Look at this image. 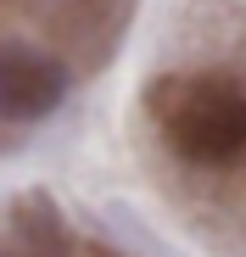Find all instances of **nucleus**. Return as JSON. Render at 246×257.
Returning <instances> with one entry per match:
<instances>
[{
  "label": "nucleus",
  "instance_id": "1",
  "mask_svg": "<svg viewBox=\"0 0 246 257\" xmlns=\"http://www.w3.org/2000/svg\"><path fill=\"white\" fill-rule=\"evenodd\" d=\"M168 146L196 168H229L246 157V90L235 78H174L157 95Z\"/></svg>",
  "mask_w": 246,
  "mask_h": 257
},
{
  "label": "nucleus",
  "instance_id": "2",
  "mask_svg": "<svg viewBox=\"0 0 246 257\" xmlns=\"http://www.w3.org/2000/svg\"><path fill=\"white\" fill-rule=\"evenodd\" d=\"M67 101V67L39 51H0V117L12 123H39Z\"/></svg>",
  "mask_w": 246,
  "mask_h": 257
}]
</instances>
